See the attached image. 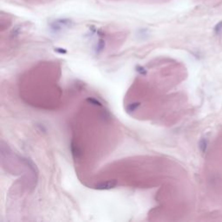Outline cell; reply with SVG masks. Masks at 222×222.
Wrapping results in <instances>:
<instances>
[{
	"mask_svg": "<svg viewBox=\"0 0 222 222\" xmlns=\"http://www.w3.org/2000/svg\"><path fill=\"white\" fill-rule=\"evenodd\" d=\"M140 106V103H131L129 106H128L127 108V110L128 113L130 112H135V111L137 110V108Z\"/></svg>",
	"mask_w": 222,
	"mask_h": 222,
	"instance_id": "3",
	"label": "cell"
},
{
	"mask_svg": "<svg viewBox=\"0 0 222 222\" xmlns=\"http://www.w3.org/2000/svg\"><path fill=\"white\" fill-rule=\"evenodd\" d=\"M198 145H199V148H200V152H201L202 154H204V153L207 151V139L201 138V139L200 140Z\"/></svg>",
	"mask_w": 222,
	"mask_h": 222,
	"instance_id": "2",
	"label": "cell"
},
{
	"mask_svg": "<svg viewBox=\"0 0 222 222\" xmlns=\"http://www.w3.org/2000/svg\"><path fill=\"white\" fill-rule=\"evenodd\" d=\"M116 185H117V182L115 180H109V181H105L96 184L95 186V188L98 190H109V189L114 188Z\"/></svg>",
	"mask_w": 222,
	"mask_h": 222,
	"instance_id": "1",
	"label": "cell"
},
{
	"mask_svg": "<svg viewBox=\"0 0 222 222\" xmlns=\"http://www.w3.org/2000/svg\"><path fill=\"white\" fill-rule=\"evenodd\" d=\"M87 101H89L91 104H94V105H98V106H101V103L99 101H97L96 99H94V98H89Z\"/></svg>",
	"mask_w": 222,
	"mask_h": 222,
	"instance_id": "5",
	"label": "cell"
},
{
	"mask_svg": "<svg viewBox=\"0 0 222 222\" xmlns=\"http://www.w3.org/2000/svg\"><path fill=\"white\" fill-rule=\"evenodd\" d=\"M221 31H222V21H221V22H219V23L215 25V27H214V32H215V34H220Z\"/></svg>",
	"mask_w": 222,
	"mask_h": 222,
	"instance_id": "4",
	"label": "cell"
}]
</instances>
